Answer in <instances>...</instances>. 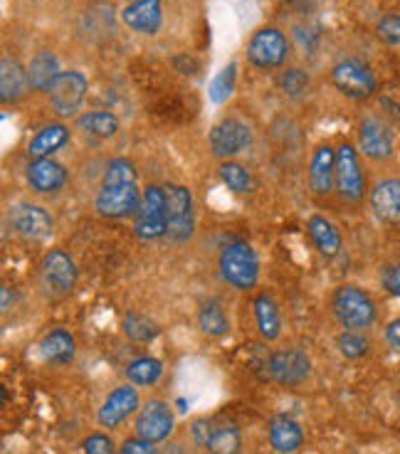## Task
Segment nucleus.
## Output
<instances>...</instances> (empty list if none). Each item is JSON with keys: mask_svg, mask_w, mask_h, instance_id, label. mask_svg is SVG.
Returning <instances> with one entry per match:
<instances>
[{"mask_svg": "<svg viewBox=\"0 0 400 454\" xmlns=\"http://www.w3.org/2000/svg\"><path fill=\"white\" fill-rule=\"evenodd\" d=\"M336 348H339L343 358L358 361L371 351V340L364 336V331H341L339 339H336Z\"/></svg>", "mask_w": 400, "mask_h": 454, "instance_id": "f704fd0d", "label": "nucleus"}, {"mask_svg": "<svg viewBox=\"0 0 400 454\" xmlns=\"http://www.w3.org/2000/svg\"><path fill=\"white\" fill-rule=\"evenodd\" d=\"M309 84H311V77L307 74V69L302 67H286L277 77V87L289 99H299L309 90Z\"/></svg>", "mask_w": 400, "mask_h": 454, "instance_id": "72a5a7b5", "label": "nucleus"}, {"mask_svg": "<svg viewBox=\"0 0 400 454\" xmlns=\"http://www.w3.org/2000/svg\"><path fill=\"white\" fill-rule=\"evenodd\" d=\"M336 193L343 203L358 205L366 198V178L358 159V148L343 141L336 148Z\"/></svg>", "mask_w": 400, "mask_h": 454, "instance_id": "423d86ee", "label": "nucleus"}, {"mask_svg": "<svg viewBox=\"0 0 400 454\" xmlns=\"http://www.w3.org/2000/svg\"><path fill=\"white\" fill-rule=\"evenodd\" d=\"M208 454H240L242 432L232 420H213L210 437L206 442Z\"/></svg>", "mask_w": 400, "mask_h": 454, "instance_id": "cd10ccee", "label": "nucleus"}, {"mask_svg": "<svg viewBox=\"0 0 400 454\" xmlns=\"http://www.w3.org/2000/svg\"><path fill=\"white\" fill-rule=\"evenodd\" d=\"M67 168L55 159H37L27 163L25 168V181L33 193L55 195L67 185Z\"/></svg>", "mask_w": 400, "mask_h": 454, "instance_id": "a211bd4d", "label": "nucleus"}, {"mask_svg": "<svg viewBox=\"0 0 400 454\" xmlns=\"http://www.w3.org/2000/svg\"><path fill=\"white\" fill-rule=\"evenodd\" d=\"M393 129L380 116L368 114L358 124V148L371 160H388L393 156Z\"/></svg>", "mask_w": 400, "mask_h": 454, "instance_id": "dca6fc26", "label": "nucleus"}, {"mask_svg": "<svg viewBox=\"0 0 400 454\" xmlns=\"http://www.w3.org/2000/svg\"><path fill=\"white\" fill-rule=\"evenodd\" d=\"M371 210L378 223L400 230V178H383L371 191Z\"/></svg>", "mask_w": 400, "mask_h": 454, "instance_id": "6ab92c4d", "label": "nucleus"}, {"mask_svg": "<svg viewBox=\"0 0 400 454\" xmlns=\"http://www.w3.org/2000/svg\"><path fill=\"white\" fill-rule=\"evenodd\" d=\"M134 232L138 239H161L169 238V200L166 188L151 183L141 193V205L134 215Z\"/></svg>", "mask_w": 400, "mask_h": 454, "instance_id": "20e7f679", "label": "nucleus"}, {"mask_svg": "<svg viewBox=\"0 0 400 454\" xmlns=\"http://www.w3.org/2000/svg\"><path fill=\"white\" fill-rule=\"evenodd\" d=\"M210 427H213V420H208V418H198L191 425V440H193L195 447H203L206 450L208 437H210Z\"/></svg>", "mask_w": 400, "mask_h": 454, "instance_id": "a19ab883", "label": "nucleus"}, {"mask_svg": "<svg viewBox=\"0 0 400 454\" xmlns=\"http://www.w3.org/2000/svg\"><path fill=\"white\" fill-rule=\"evenodd\" d=\"M332 311L343 331H368L378 321L376 299L356 284H341L333 289Z\"/></svg>", "mask_w": 400, "mask_h": 454, "instance_id": "f03ea898", "label": "nucleus"}, {"mask_svg": "<svg viewBox=\"0 0 400 454\" xmlns=\"http://www.w3.org/2000/svg\"><path fill=\"white\" fill-rule=\"evenodd\" d=\"M332 84L339 90V94L349 97V99H368L376 94L378 87L373 69L356 57H349V59H341L333 65Z\"/></svg>", "mask_w": 400, "mask_h": 454, "instance_id": "0eeeda50", "label": "nucleus"}, {"mask_svg": "<svg viewBox=\"0 0 400 454\" xmlns=\"http://www.w3.org/2000/svg\"><path fill=\"white\" fill-rule=\"evenodd\" d=\"M235 69H238V65H228V67L223 69L216 80H213V84H210V99H213L216 104H223L225 99H228L230 94H232Z\"/></svg>", "mask_w": 400, "mask_h": 454, "instance_id": "c9c22d12", "label": "nucleus"}, {"mask_svg": "<svg viewBox=\"0 0 400 454\" xmlns=\"http://www.w3.org/2000/svg\"><path fill=\"white\" fill-rule=\"evenodd\" d=\"M141 193L144 191H138L137 166L129 159H112L104 168L102 183H99L97 198H94V207L99 215L109 217V220L137 215Z\"/></svg>", "mask_w": 400, "mask_h": 454, "instance_id": "f257e3e1", "label": "nucleus"}, {"mask_svg": "<svg viewBox=\"0 0 400 454\" xmlns=\"http://www.w3.org/2000/svg\"><path fill=\"white\" fill-rule=\"evenodd\" d=\"M122 23L138 35H156L163 25V8L161 0H144V3H126L122 11Z\"/></svg>", "mask_w": 400, "mask_h": 454, "instance_id": "aec40b11", "label": "nucleus"}, {"mask_svg": "<svg viewBox=\"0 0 400 454\" xmlns=\"http://www.w3.org/2000/svg\"><path fill=\"white\" fill-rule=\"evenodd\" d=\"M11 309V286H3V311Z\"/></svg>", "mask_w": 400, "mask_h": 454, "instance_id": "c03bdc74", "label": "nucleus"}, {"mask_svg": "<svg viewBox=\"0 0 400 454\" xmlns=\"http://www.w3.org/2000/svg\"><path fill=\"white\" fill-rule=\"evenodd\" d=\"M122 331H124L126 339L137 340V343H151L161 336V326L146 314H138V311H129L122 318Z\"/></svg>", "mask_w": 400, "mask_h": 454, "instance_id": "7c9ffc66", "label": "nucleus"}, {"mask_svg": "<svg viewBox=\"0 0 400 454\" xmlns=\"http://www.w3.org/2000/svg\"><path fill=\"white\" fill-rule=\"evenodd\" d=\"M119 454H161L159 447L144 437H126L124 442L119 444Z\"/></svg>", "mask_w": 400, "mask_h": 454, "instance_id": "58836bf2", "label": "nucleus"}, {"mask_svg": "<svg viewBox=\"0 0 400 454\" xmlns=\"http://www.w3.org/2000/svg\"><path fill=\"white\" fill-rule=\"evenodd\" d=\"M77 131L84 137L104 141V138H112L119 131V119L112 112H102V109L87 112L77 119Z\"/></svg>", "mask_w": 400, "mask_h": 454, "instance_id": "c756f323", "label": "nucleus"}, {"mask_svg": "<svg viewBox=\"0 0 400 454\" xmlns=\"http://www.w3.org/2000/svg\"><path fill=\"white\" fill-rule=\"evenodd\" d=\"M252 146V129L240 119H223L208 134V148L220 160H232Z\"/></svg>", "mask_w": 400, "mask_h": 454, "instance_id": "4468645a", "label": "nucleus"}, {"mask_svg": "<svg viewBox=\"0 0 400 454\" xmlns=\"http://www.w3.org/2000/svg\"><path fill=\"white\" fill-rule=\"evenodd\" d=\"M87 77L77 72V69H67V72H59V77L55 84L47 91V102L50 109L58 114L59 119H72L75 114H80L82 104L87 99Z\"/></svg>", "mask_w": 400, "mask_h": 454, "instance_id": "1a4fd4ad", "label": "nucleus"}, {"mask_svg": "<svg viewBox=\"0 0 400 454\" xmlns=\"http://www.w3.org/2000/svg\"><path fill=\"white\" fill-rule=\"evenodd\" d=\"M82 454H119V450L106 432H92L82 444Z\"/></svg>", "mask_w": 400, "mask_h": 454, "instance_id": "4c0bfd02", "label": "nucleus"}, {"mask_svg": "<svg viewBox=\"0 0 400 454\" xmlns=\"http://www.w3.org/2000/svg\"><path fill=\"white\" fill-rule=\"evenodd\" d=\"M169 200V238L173 242H188L195 232V200L191 188L181 183L166 185Z\"/></svg>", "mask_w": 400, "mask_h": 454, "instance_id": "ddd939ff", "label": "nucleus"}, {"mask_svg": "<svg viewBox=\"0 0 400 454\" xmlns=\"http://www.w3.org/2000/svg\"><path fill=\"white\" fill-rule=\"evenodd\" d=\"M59 77V59L52 50H40L33 59L27 62V82L30 90L35 91H50Z\"/></svg>", "mask_w": 400, "mask_h": 454, "instance_id": "393cba45", "label": "nucleus"}, {"mask_svg": "<svg viewBox=\"0 0 400 454\" xmlns=\"http://www.w3.org/2000/svg\"><path fill=\"white\" fill-rule=\"evenodd\" d=\"M217 178L220 183L230 188L232 193H250L255 188V181H252L250 170L245 168L238 160H220L217 166Z\"/></svg>", "mask_w": 400, "mask_h": 454, "instance_id": "473e14b6", "label": "nucleus"}, {"mask_svg": "<svg viewBox=\"0 0 400 454\" xmlns=\"http://www.w3.org/2000/svg\"><path fill=\"white\" fill-rule=\"evenodd\" d=\"M40 356L52 365H69L77 356V340L65 329H55L40 340Z\"/></svg>", "mask_w": 400, "mask_h": 454, "instance_id": "5701e85b", "label": "nucleus"}, {"mask_svg": "<svg viewBox=\"0 0 400 454\" xmlns=\"http://www.w3.org/2000/svg\"><path fill=\"white\" fill-rule=\"evenodd\" d=\"M217 270H220L223 282L238 292H250L260 282L257 252L252 250V245L245 239H230L228 245H223V250L217 254Z\"/></svg>", "mask_w": 400, "mask_h": 454, "instance_id": "7ed1b4c3", "label": "nucleus"}, {"mask_svg": "<svg viewBox=\"0 0 400 454\" xmlns=\"http://www.w3.org/2000/svg\"><path fill=\"white\" fill-rule=\"evenodd\" d=\"M264 375L282 387H299L307 383L311 375V361L304 351L299 348H285L275 351L264 361Z\"/></svg>", "mask_w": 400, "mask_h": 454, "instance_id": "f8f14e48", "label": "nucleus"}, {"mask_svg": "<svg viewBox=\"0 0 400 454\" xmlns=\"http://www.w3.org/2000/svg\"><path fill=\"white\" fill-rule=\"evenodd\" d=\"M376 35L388 47H400V15H383L376 23Z\"/></svg>", "mask_w": 400, "mask_h": 454, "instance_id": "e433bc0d", "label": "nucleus"}, {"mask_svg": "<svg viewBox=\"0 0 400 454\" xmlns=\"http://www.w3.org/2000/svg\"><path fill=\"white\" fill-rule=\"evenodd\" d=\"M8 223H11L12 232L23 242H45L55 230L52 215L47 213L43 205L30 203V200H20V203L11 205Z\"/></svg>", "mask_w": 400, "mask_h": 454, "instance_id": "9d476101", "label": "nucleus"}, {"mask_svg": "<svg viewBox=\"0 0 400 454\" xmlns=\"http://www.w3.org/2000/svg\"><path fill=\"white\" fill-rule=\"evenodd\" d=\"M37 277L50 299H65L77 284V264L65 250H47L40 260Z\"/></svg>", "mask_w": 400, "mask_h": 454, "instance_id": "39448f33", "label": "nucleus"}, {"mask_svg": "<svg viewBox=\"0 0 400 454\" xmlns=\"http://www.w3.org/2000/svg\"><path fill=\"white\" fill-rule=\"evenodd\" d=\"M383 339H386V343H388L393 351L400 353V318L390 321L388 326H386V331H383Z\"/></svg>", "mask_w": 400, "mask_h": 454, "instance_id": "79ce46f5", "label": "nucleus"}, {"mask_svg": "<svg viewBox=\"0 0 400 454\" xmlns=\"http://www.w3.org/2000/svg\"><path fill=\"white\" fill-rule=\"evenodd\" d=\"M309 191L314 195H332L336 191V148L319 144L314 148L307 168Z\"/></svg>", "mask_w": 400, "mask_h": 454, "instance_id": "f3484780", "label": "nucleus"}, {"mask_svg": "<svg viewBox=\"0 0 400 454\" xmlns=\"http://www.w3.org/2000/svg\"><path fill=\"white\" fill-rule=\"evenodd\" d=\"M30 87L27 82V69L12 57H3L0 62V99L3 104H12L23 99L25 90Z\"/></svg>", "mask_w": 400, "mask_h": 454, "instance_id": "b1692460", "label": "nucleus"}, {"mask_svg": "<svg viewBox=\"0 0 400 454\" xmlns=\"http://www.w3.org/2000/svg\"><path fill=\"white\" fill-rule=\"evenodd\" d=\"M267 437H270V447L277 454H294L304 444L302 425L289 415H275L272 420L267 422Z\"/></svg>", "mask_w": 400, "mask_h": 454, "instance_id": "412c9836", "label": "nucleus"}, {"mask_svg": "<svg viewBox=\"0 0 400 454\" xmlns=\"http://www.w3.org/2000/svg\"><path fill=\"white\" fill-rule=\"evenodd\" d=\"M289 55V40L285 37L282 30H277L272 25L260 27L257 33L252 35L245 57L252 67L257 69H277L282 67Z\"/></svg>", "mask_w": 400, "mask_h": 454, "instance_id": "6e6552de", "label": "nucleus"}, {"mask_svg": "<svg viewBox=\"0 0 400 454\" xmlns=\"http://www.w3.org/2000/svg\"><path fill=\"white\" fill-rule=\"evenodd\" d=\"M307 230L309 238L314 242V247H317L324 257L333 260V257L341 252V232H339V227L333 225L329 217L311 215L307 223Z\"/></svg>", "mask_w": 400, "mask_h": 454, "instance_id": "a878e982", "label": "nucleus"}, {"mask_svg": "<svg viewBox=\"0 0 400 454\" xmlns=\"http://www.w3.org/2000/svg\"><path fill=\"white\" fill-rule=\"evenodd\" d=\"M161 454H188V452H185L184 444L169 442V444H166V450H163V452H161Z\"/></svg>", "mask_w": 400, "mask_h": 454, "instance_id": "37998d69", "label": "nucleus"}, {"mask_svg": "<svg viewBox=\"0 0 400 454\" xmlns=\"http://www.w3.org/2000/svg\"><path fill=\"white\" fill-rule=\"evenodd\" d=\"M126 3H144V0H126Z\"/></svg>", "mask_w": 400, "mask_h": 454, "instance_id": "a18cd8bd", "label": "nucleus"}, {"mask_svg": "<svg viewBox=\"0 0 400 454\" xmlns=\"http://www.w3.org/2000/svg\"><path fill=\"white\" fill-rule=\"evenodd\" d=\"M69 141V129L62 121H52L45 124L30 141H27V159H52L59 148L67 146Z\"/></svg>", "mask_w": 400, "mask_h": 454, "instance_id": "4be33fe9", "label": "nucleus"}, {"mask_svg": "<svg viewBox=\"0 0 400 454\" xmlns=\"http://www.w3.org/2000/svg\"><path fill=\"white\" fill-rule=\"evenodd\" d=\"M252 314H255V324L257 331L264 340H277L282 333V317L277 301L270 294H257L252 301Z\"/></svg>", "mask_w": 400, "mask_h": 454, "instance_id": "bb28decb", "label": "nucleus"}, {"mask_svg": "<svg viewBox=\"0 0 400 454\" xmlns=\"http://www.w3.org/2000/svg\"><path fill=\"white\" fill-rule=\"evenodd\" d=\"M198 329L208 339H220L230 331V321L217 301H206L198 309Z\"/></svg>", "mask_w": 400, "mask_h": 454, "instance_id": "2f4dec72", "label": "nucleus"}, {"mask_svg": "<svg viewBox=\"0 0 400 454\" xmlns=\"http://www.w3.org/2000/svg\"><path fill=\"white\" fill-rule=\"evenodd\" d=\"M141 408V397H138L137 386L126 383V386H116L109 395L104 397V403L99 405L97 412V422L102 425L104 430H116L126 418H131L134 412Z\"/></svg>", "mask_w": 400, "mask_h": 454, "instance_id": "2eb2a0df", "label": "nucleus"}, {"mask_svg": "<svg viewBox=\"0 0 400 454\" xmlns=\"http://www.w3.org/2000/svg\"><path fill=\"white\" fill-rule=\"evenodd\" d=\"M380 284L388 294L398 296L400 299V262L398 264H388L383 274H380Z\"/></svg>", "mask_w": 400, "mask_h": 454, "instance_id": "ea45409f", "label": "nucleus"}, {"mask_svg": "<svg viewBox=\"0 0 400 454\" xmlns=\"http://www.w3.org/2000/svg\"><path fill=\"white\" fill-rule=\"evenodd\" d=\"M173 430H176V412L166 403V400H146L137 412V420H134V434L144 437L153 444L166 442L171 440Z\"/></svg>", "mask_w": 400, "mask_h": 454, "instance_id": "9b49d317", "label": "nucleus"}, {"mask_svg": "<svg viewBox=\"0 0 400 454\" xmlns=\"http://www.w3.org/2000/svg\"><path fill=\"white\" fill-rule=\"evenodd\" d=\"M126 380L137 387H153L163 378V361L156 356H141L126 365Z\"/></svg>", "mask_w": 400, "mask_h": 454, "instance_id": "c85d7f7f", "label": "nucleus"}]
</instances>
